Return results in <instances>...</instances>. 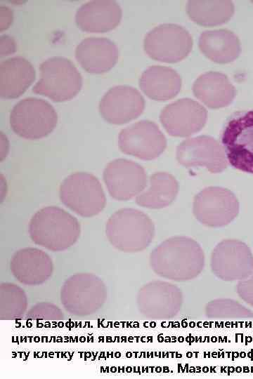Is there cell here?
Listing matches in <instances>:
<instances>
[{"label": "cell", "mask_w": 253, "mask_h": 379, "mask_svg": "<svg viewBox=\"0 0 253 379\" xmlns=\"http://www.w3.org/2000/svg\"><path fill=\"white\" fill-rule=\"evenodd\" d=\"M150 266L159 276L176 281L197 277L205 265V255L200 245L183 236L169 238L150 253Z\"/></svg>", "instance_id": "cell-1"}, {"label": "cell", "mask_w": 253, "mask_h": 379, "mask_svg": "<svg viewBox=\"0 0 253 379\" xmlns=\"http://www.w3.org/2000/svg\"><path fill=\"white\" fill-rule=\"evenodd\" d=\"M29 232L35 244L53 251H60L77 241L80 225L78 220L65 210L47 206L33 215Z\"/></svg>", "instance_id": "cell-2"}, {"label": "cell", "mask_w": 253, "mask_h": 379, "mask_svg": "<svg viewBox=\"0 0 253 379\" xmlns=\"http://www.w3.org/2000/svg\"><path fill=\"white\" fill-rule=\"evenodd\" d=\"M106 235L111 244L124 252H138L153 241L155 227L149 216L134 208L115 212L106 224Z\"/></svg>", "instance_id": "cell-3"}, {"label": "cell", "mask_w": 253, "mask_h": 379, "mask_svg": "<svg viewBox=\"0 0 253 379\" xmlns=\"http://www.w3.org/2000/svg\"><path fill=\"white\" fill-rule=\"evenodd\" d=\"M221 141L228 162L253 174V109L233 113L225 123Z\"/></svg>", "instance_id": "cell-4"}, {"label": "cell", "mask_w": 253, "mask_h": 379, "mask_svg": "<svg viewBox=\"0 0 253 379\" xmlns=\"http://www.w3.org/2000/svg\"><path fill=\"white\" fill-rule=\"evenodd\" d=\"M41 77L32 88L37 94L55 102L74 98L80 91L82 79L74 64L63 57H52L39 66Z\"/></svg>", "instance_id": "cell-5"}, {"label": "cell", "mask_w": 253, "mask_h": 379, "mask_svg": "<svg viewBox=\"0 0 253 379\" xmlns=\"http://www.w3.org/2000/svg\"><path fill=\"white\" fill-rule=\"evenodd\" d=\"M60 199L67 208L82 217H92L105 206V196L98 178L92 174L77 172L61 183Z\"/></svg>", "instance_id": "cell-6"}, {"label": "cell", "mask_w": 253, "mask_h": 379, "mask_svg": "<svg viewBox=\"0 0 253 379\" xmlns=\"http://www.w3.org/2000/svg\"><path fill=\"white\" fill-rule=\"evenodd\" d=\"M58 116L47 101L37 98H26L13 107L10 125L19 136L37 140L46 137L55 128Z\"/></svg>", "instance_id": "cell-7"}, {"label": "cell", "mask_w": 253, "mask_h": 379, "mask_svg": "<svg viewBox=\"0 0 253 379\" xmlns=\"http://www.w3.org/2000/svg\"><path fill=\"white\" fill-rule=\"evenodd\" d=\"M143 46L151 58L174 63L182 60L190 53L193 39L188 31L182 26L162 24L148 32Z\"/></svg>", "instance_id": "cell-8"}, {"label": "cell", "mask_w": 253, "mask_h": 379, "mask_svg": "<svg viewBox=\"0 0 253 379\" xmlns=\"http://www.w3.org/2000/svg\"><path fill=\"white\" fill-rule=\"evenodd\" d=\"M60 295L66 310L75 315H88L97 311L105 302L106 289L96 276L79 274L65 281Z\"/></svg>", "instance_id": "cell-9"}, {"label": "cell", "mask_w": 253, "mask_h": 379, "mask_svg": "<svg viewBox=\"0 0 253 379\" xmlns=\"http://www.w3.org/2000/svg\"><path fill=\"white\" fill-rule=\"evenodd\" d=\"M239 212V202L229 190L220 187H209L195 195L193 213L202 224L211 227H220L232 222Z\"/></svg>", "instance_id": "cell-10"}, {"label": "cell", "mask_w": 253, "mask_h": 379, "mask_svg": "<svg viewBox=\"0 0 253 379\" xmlns=\"http://www.w3.org/2000/svg\"><path fill=\"white\" fill-rule=\"evenodd\" d=\"M211 268L221 280L240 281L253 272V254L249 247L240 240H223L212 253Z\"/></svg>", "instance_id": "cell-11"}, {"label": "cell", "mask_w": 253, "mask_h": 379, "mask_svg": "<svg viewBox=\"0 0 253 379\" xmlns=\"http://www.w3.org/2000/svg\"><path fill=\"white\" fill-rule=\"evenodd\" d=\"M118 145L124 154L152 160L164 151L167 140L155 123L141 120L120 131Z\"/></svg>", "instance_id": "cell-12"}, {"label": "cell", "mask_w": 253, "mask_h": 379, "mask_svg": "<svg viewBox=\"0 0 253 379\" xmlns=\"http://www.w3.org/2000/svg\"><path fill=\"white\" fill-rule=\"evenodd\" d=\"M176 159L185 167L204 166L212 173H221L228 166L223 145L209 135H199L182 141L176 148Z\"/></svg>", "instance_id": "cell-13"}, {"label": "cell", "mask_w": 253, "mask_h": 379, "mask_svg": "<svg viewBox=\"0 0 253 379\" xmlns=\"http://www.w3.org/2000/svg\"><path fill=\"white\" fill-rule=\"evenodd\" d=\"M137 303L145 317L167 319L175 317L181 308L183 295L176 286L162 281L145 284L138 291Z\"/></svg>", "instance_id": "cell-14"}, {"label": "cell", "mask_w": 253, "mask_h": 379, "mask_svg": "<svg viewBox=\"0 0 253 379\" xmlns=\"http://www.w3.org/2000/svg\"><path fill=\"white\" fill-rule=\"evenodd\" d=\"M103 180L110 195L119 201L138 196L148 182L144 168L125 159H117L108 163L103 171Z\"/></svg>", "instance_id": "cell-15"}, {"label": "cell", "mask_w": 253, "mask_h": 379, "mask_svg": "<svg viewBox=\"0 0 253 379\" xmlns=\"http://www.w3.org/2000/svg\"><path fill=\"white\" fill-rule=\"evenodd\" d=\"M207 118L206 109L190 98H181L164 107L160 120L167 132L176 137H188L200 131Z\"/></svg>", "instance_id": "cell-16"}, {"label": "cell", "mask_w": 253, "mask_h": 379, "mask_svg": "<svg viewBox=\"0 0 253 379\" xmlns=\"http://www.w3.org/2000/svg\"><path fill=\"white\" fill-rule=\"evenodd\" d=\"M144 107L145 100L140 92L126 85L110 88L99 104L103 118L113 124H123L136 119Z\"/></svg>", "instance_id": "cell-17"}, {"label": "cell", "mask_w": 253, "mask_h": 379, "mask_svg": "<svg viewBox=\"0 0 253 379\" xmlns=\"http://www.w3.org/2000/svg\"><path fill=\"white\" fill-rule=\"evenodd\" d=\"M119 51L116 44L104 37H88L77 46L75 57L87 72L101 74L116 64Z\"/></svg>", "instance_id": "cell-18"}, {"label": "cell", "mask_w": 253, "mask_h": 379, "mask_svg": "<svg viewBox=\"0 0 253 379\" xmlns=\"http://www.w3.org/2000/svg\"><path fill=\"white\" fill-rule=\"evenodd\" d=\"M119 5L111 0H93L82 5L77 11V26L87 32H105L115 28L122 19Z\"/></svg>", "instance_id": "cell-19"}, {"label": "cell", "mask_w": 253, "mask_h": 379, "mask_svg": "<svg viewBox=\"0 0 253 379\" xmlns=\"http://www.w3.org/2000/svg\"><path fill=\"white\" fill-rule=\"evenodd\" d=\"M11 270L21 283L37 285L46 281L53 272L50 257L44 251L26 248L17 251L11 261Z\"/></svg>", "instance_id": "cell-20"}, {"label": "cell", "mask_w": 253, "mask_h": 379, "mask_svg": "<svg viewBox=\"0 0 253 379\" xmlns=\"http://www.w3.org/2000/svg\"><path fill=\"white\" fill-rule=\"evenodd\" d=\"M194 95L207 107L217 109L229 105L235 96V88L228 77L219 72H208L193 83Z\"/></svg>", "instance_id": "cell-21"}, {"label": "cell", "mask_w": 253, "mask_h": 379, "mask_svg": "<svg viewBox=\"0 0 253 379\" xmlns=\"http://www.w3.org/2000/svg\"><path fill=\"white\" fill-rule=\"evenodd\" d=\"M35 71L25 58L17 56L0 63V96L13 99L20 96L32 84Z\"/></svg>", "instance_id": "cell-22"}, {"label": "cell", "mask_w": 253, "mask_h": 379, "mask_svg": "<svg viewBox=\"0 0 253 379\" xmlns=\"http://www.w3.org/2000/svg\"><path fill=\"white\" fill-rule=\"evenodd\" d=\"M139 86L149 98L165 101L179 93L181 88V78L171 67L153 65L142 73Z\"/></svg>", "instance_id": "cell-23"}, {"label": "cell", "mask_w": 253, "mask_h": 379, "mask_svg": "<svg viewBox=\"0 0 253 379\" xmlns=\"http://www.w3.org/2000/svg\"><path fill=\"white\" fill-rule=\"evenodd\" d=\"M199 48L207 58L222 64L235 60L241 50L238 37L226 29L203 32L199 38Z\"/></svg>", "instance_id": "cell-24"}, {"label": "cell", "mask_w": 253, "mask_h": 379, "mask_svg": "<svg viewBox=\"0 0 253 379\" xmlns=\"http://www.w3.org/2000/svg\"><path fill=\"white\" fill-rule=\"evenodd\" d=\"M179 183L166 172H157L150 176L148 188L136 198L137 204L148 208H161L171 204L176 197Z\"/></svg>", "instance_id": "cell-25"}, {"label": "cell", "mask_w": 253, "mask_h": 379, "mask_svg": "<svg viewBox=\"0 0 253 379\" xmlns=\"http://www.w3.org/2000/svg\"><path fill=\"white\" fill-rule=\"evenodd\" d=\"M231 1L190 0L186 11L189 18L195 23L206 26H216L227 22L234 13Z\"/></svg>", "instance_id": "cell-26"}, {"label": "cell", "mask_w": 253, "mask_h": 379, "mask_svg": "<svg viewBox=\"0 0 253 379\" xmlns=\"http://www.w3.org/2000/svg\"><path fill=\"white\" fill-rule=\"evenodd\" d=\"M1 319H15L21 317L27 307V298L20 287L12 284H2L1 286Z\"/></svg>", "instance_id": "cell-27"}, {"label": "cell", "mask_w": 253, "mask_h": 379, "mask_svg": "<svg viewBox=\"0 0 253 379\" xmlns=\"http://www.w3.org/2000/svg\"><path fill=\"white\" fill-rule=\"evenodd\" d=\"M205 314L209 318H252L253 312L238 301L220 298L207 304Z\"/></svg>", "instance_id": "cell-28"}, {"label": "cell", "mask_w": 253, "mask_h": 379, "mask_svg": "<svg viewBox=\"0 0 253 379\" xmlns=\"http://www.w3.org/2000/svg\"><path fill=\"white\" fill-rule=\"evenodd\" d=\"M237 293L242 300L253 307V272L247 277L238 281Z\"/></svg>", "instance_id": "cell-29"}, {"label": "cell", "mask_w": 253, "mask_h": 379, "mask_svg": "<svg viewBox=\"0 0 253 379\" xmlns=\"http://www.w3.org/2000/svg\"><path fill=\"white\" fill-rule=\"evenodd\" d=\"M16 50L15 41L9 35L0 36V56L4 57L13 54Z\"/></svg>", "instance_id": "cell-30"}, {"label": "cell", "mask_w": 253, "mask_h": 379, "mask_svg": "<svg viewBox=\"0 0 253 379\" xmlns=\"http://www.w3.org/2000/svg\"><path fill=\"white\" fill-rule=\"evenodd\" d=\"M13 12L6 6L0 7V30L6 29L12 23Z\"/></svg>", "instance_id": "cell-31"}]
</instances>
